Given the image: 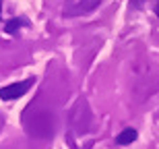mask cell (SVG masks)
<instances>
[{
	"mask_svg": "<svg viewBox=\"0 0 159 149\" xmlns=\"http://www.w3.org/2000/svg\"><path fill=\"white\" fill-rule=\"evenodd\" d=\"M25 128L29 135L33 137H52L54 133V124H52V118L48 112H37L35 106L31 104L29 110L25 112Z\"/></svg>",
	"mask_w": 159,
	"mask_h": 149,
	"instance_id": "1",
	"label": "cell"
},
{
	"mask_svg": "<svg viewBox=\"0 0 159 149\" xmlns=\"http://www.w3.org/2000/svg\"><path fill=\"white\" fill-rule=\"evenodd\" d=\"M99 4L101 0H64L62 15L64 17H83V15L93 12Z\"/></svg>",
	"mask_w": 159,
	"mask_h": 149,
	"instance_id": "2",
	"label": "cell"
},
{
	"mask_svg": "<svg viewBox=\"0 0 159 149\" xmlns=\"http://www.w3.org/2000/svg\"><path fill=\"white\" fill-rule=\"evenodd\" d=\"M35 79H25V81H19V83H12V85H6L0 89V97L4 101H11V100H17V97L25 95L27 91L31 89V85H33Z\"/></svg>",
	"mask_w": 159,
	"mask_h": 149,
	"instance_id": "3",
	"label": "cell"
},
{
	"mask_svg": "<svg viewBox=\"0 0 159 149\" xmlns=\"http://www.w3.org/2000/svg\"><path fill=\"white\" fill-rule=\"evenodd\" d=\"M136 137H139V135H136L134 128H124L118 137H116V143L118 145H130L132 141H136Z\"/></svg>",
	"mask_w": 159,
	"mask_h": 149,
	"instance_id": "4",
	"label": "cell"
},
{
	"mask_svg": "<svg viewBox=\"0 0 159 149\" xmlns=\"http://www.w3.org/2000/svg\"><path fill=\"white\" fill-rule=\"evenodd\" d=\"M23 25H27V21H25V19H12V21H8V23H6L4 31H6V33H15V31H19Z\"/></svg>",
	"mask_w": 159,
	"mask_h": 149,
	"instance_id": "5",
	"label": "cell"
},
{
	"mask_svg": "<svg viewBox=\"0 0 159 149\" xmlns=\"http://www.w3.org/2000/svg\"><path fill=\"white\" fill-rule=\"evenodd\" d=\"M145 0H130V6H141Z\"/></svg>",
	"mask_w": 159,
	"mask_h": 149,
	"instance_id": "6",
	"label": "cell"
},
{
	"mask_svg": "<svg viewBox=\"0 0 159 149\" xmlns=\"http://www.w3.org/2000/svg\"><path fill=\"white\" fill-rule=\"evenodd\" d=\"M155 15L159 17V0H155Z\"/></svg>",
	"mask_w": 159,
	"mask_h": 149,
	"instance_id": "7",
	"label": "cell"
},
{
	"mask_svg": "<svg viewBox=\"0 0 159 149\" xmlns=\"http://www.w3.org/2000/svg\"><path fill=\"white\" fill-rule=\"evenodd\" d=\"M2 124H4V118H2V116H0V128H2Z\"/></svg>",
	"mask_w": 159,
	"mask_h": 149,
	"instance_id": "8",
	"label": "cell"
},
{
	"mask_svg": "<svg viewBox=\"0 0 159 149\" xmlns=\"http://www.w3.org/2000/svg\"><path fill=\"white\" fill-rule=\"evenodd\" d=\"M0 15H2V2H0Z\"/></svg>",
	"mask_w": 159,
	"mask_h": 149,
	"instance_id": "9",
	"label": "cell"
}]
</instances>
